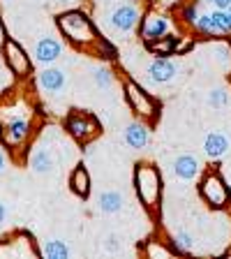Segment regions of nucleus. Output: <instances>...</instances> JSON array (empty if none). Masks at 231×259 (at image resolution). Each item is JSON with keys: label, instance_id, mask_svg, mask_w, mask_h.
<instances>
[{"label": "nucleus", "instance_id": "obj_17", "mask_svg": "<svg viewBox=\"0 0 231 259\" xmlns=\"http://www.w3.org/2000/svg\"><path fill=\"white\" fill-rule=\"evenodd\" d=\"M28 167L35 174H51L56 169V155L51 148H37V151L30 153V160H28Z\"/></svg>", "mask_w": 231, "mask_h": 259}, {"label": "nucleus", "instance_id": "obj_28", "mask_svg": "<svg viewBox=\"0 0 231 259\" xmlns=\"http://www.w3.org/2000/svg\"><path fill=\"white\" fill-rule=\"evenodd\" d=\"M146 254H148V257H155V254H160V257H171V250H164L162 245L151 243V245H148V250H146Z\"/></svg>", "mask_w": 231, "mask_h": 259}, {"label": "nucleus", "instance_id": "obj_2", "mask_svg": "<svg viewBox=\"0 0 231 259\" xmlns=\"http://www.w3.org/2000/svg\"><path fill=\"white\" fill-rule=\"evenodd\" d=\"M134 185H136V194H139L141 204L146 208H155L157 201H160V192H162L157 169L153 164H139L134 174Z\"/></svg>", "mask_w": 231, "mask_h": 259}, {"label": "nucleus", "instance_id": "obj_6", "mask_svg": "<svg viewBox=\"0 0 231 259\" xmlns=\"http://www.w3.org/2000/svg\"><path fill=\"white\" fill-rule=\"evenodd\" d=\"M194 30L204 32V35H229L231 32V23L226 10H215L208 12V14H199L197 23H194Z\"/></svg>", "mask_w": 231, "mask_h": 259}, {"label": "nucleus", "instance_id": "obj_14", "mask_svg": "<svg viewBox=\"0 0 231 259\" xmlns=\"http://www.w3.org/2000/svg\"><path fill=\"white\" fill-rule=\"evenodd\" d=\"M229 148H231V141L224 132H210V135H206L204 151L210 160H222L229 153Z\"/></svg>", "mask_w": 231, "mask_h": 259}, {"label": "nucleus", "instance_id": "obj_15", "mask_svg": "<svg viewBox=\"0 0 231 259\" xmlns=\"http://www.w3.org/2000/svg\"><path fill=\"white\" fill-rule=\"evenodd\" d=\"M28 135H30V123H28L26 118H21V116H12L10 120H7L5 125V141L12 146L21 144V141L28 139Z\"/></svg>", "mask_w": 231, "mask_h": 259}, {"label": "nucleus", "instance_id": "obj_9", "mask_svg": "<svg viewBox=\"0 0 231 259\" xmlns=\"http://www.w3.org/2000/svg\"><path fill=\"white\" fill-rule=\"evenodd\" d=\"M146 74H148V79H151L153 83H157V86L169 83V81L176 79V74H178V63H173L169 56H162V58H155L148 65Z\"/></svg>", "mask_w": 231, "mask_h": 259}, {"label": "nucleus", "instance_id": "obj_20", "mask_svg": "<svg viewBox=\"0 0 231 259\" xmlns=\"http://www.w3.org/2000/svg\"><path fill=\"white\" fill-rule=\"evenodd\" d=\"M70 188H72V192L79 194V197H83V199L90 194V176H88L86 167H76L74 171H72Z\"/></svg>", "mask_w": 231, "mask_h": 259}, {"label": "nucleus", "instance_id": "obj_7", "mask_svg": "<svg viewBox=\"0 0 231 259\" xmlns=\"http://www.w3.org/2000/svg\"><path fill=\"white\" fill-rule=\"evenodd\" d=\"M125 97H127L129 107L134 109L136 113H141L146 118H153V116H155V102H153V97L141 86H136L134 81H125Z\"/></svg>", "mask_w": 231, "mask_h": 259}, {"label": "nucleus", "instance_id": "obj_31", "mask_svg": "<svg viewBox=\"0 0 231 259\" xmlns=\"http://www.w3.org/2000/svg\"><path fill=\"white\" fill-rule=\"evenodd\" d=\"M5 167H7V153L0 148V174L5 171Z\"/></svg>", "mask_w": 231, "mask_h": 259}, {"label": "nucleus", "instance_id": "obj_3", "mask_svg": "<svg viewBox=\"0 0 231 259\" xmlns=\"http://www.w3.org/2000/svg\"><path fill=\"white\" fill-rule=\"evenodd\" d=\"M201 197L206 199V204H210L213 208H224L229 201V188L220 178V174H208L201 181Z\"/></svg>", "mask_w": 231, "mask_h": 259}, {"label": "nucleus", "instance_id": "obj_32", "mask_svg": "<svg viewBox=\"0 0 231 259\" xmlns=\"http://www.w3.org/2000/svg\"><path fill=\"white\" fill-rule=\"evenodd\" d=\"M7 220V208H5V204L0 201V227H3V222Z\"/></svg>", "mask_w": 231, "mask_h": 259}, {"label": "nucleus", "instance_id": "obj_21", "mask_svg": "<svg viewBox=\"0 0 231 259\" xmlns=\"http://www.w3.org/2000/svg\"><path fill=\"white\" fill-rule=\"evenodd\" d=\"M146 49H148L151 54H157V56H171L173 51H178V37L151 39V42H146Z\"/></svg>", "mask_w": 231, "mask_h": 259}, {"label": "nucleus", "instance_id": "obj_8", "mask_svg": "<svg viewBox=\"0 0 231 259\" xmlns=\"http://www.w3.org/2000/svg\"><path fill=\"white\" fill-rule=\"evenodd\" d=\"M65 127L79 141H88L90 137L97 135V120L93 116H88V113H74V116H70V118L65 120Z\"/></svg>", "mask_w": 231, "mask_h": 259}, {"label": "nucleus", "instance_id": "obj_23", "mask_svg": "<svg viewBox=\"0 0 231 259\" xmlns=\"http://www.w3.org/2000/svg\"><path fill=\"white\" fill-rule=\"evenodd\" d=\"M93 81H95L97 88H102V91H109V88L113 86V74L109 67H104V65H95L93 67Z\"/></svg>", "mask_w": 231, "mask_h": 259}, {"label": "nucleus", "instance_id": "obj_33", "mask_svg": "<svg viewBox=\"0 0 231 259\" xmlns=\"http://www.w3.org/2000/svg\"><path fill=\"white\" fill-rule=\"evenodd\" d=\"M0 139H5V127H3V123H0Z\"/></svg>", "mask_w": 231, "mask_h": 259}, {"label": "nucleus", "instance_id": "obj_19", "mask_svg": "<svg viewBox=\"0 0 231 259\" xmlns=\"http://www.w3.org/2000/svg\"><path fill=\"white\" fill-rule=\"evenodd\" d=\"M39 254L47 259H67L72 257V248L60 238H47L39 248Z\"/></svg>", "mask_w": 231, "mask_h": 259}, {"label": "nucleus", "instance_id": "obj_35", "mask_svg": "<svg viewBox=\"0 0 231 259\" xmlns=\"http://www.w3.org/2000/svg\"><path fill=\"white\" fill-rule=\"evenodd\" d=\"M167 3H178V0H167Z\"/></svg>", "mask_w": 231, "mask_h": 259}, {"label": "nucleus", "instance_id": "obj_26", "mask_svg": "<svg viewBox=\"0 0 231 259\" xmlns=\"http://www.w3.org/2000/svg\"><path fill=\"white\" fill-rule=\"evenodd\" d=\"M180 19H183L188 26L194 28V23H197V19H199V10H197V5L194 3H190V5L183 7V12H180Z\"/></svg>", "mask_w": 231, "mask_h": 259}, {"label": "nucleus", "instance_id": "obj_4", "mask_svg": "<svg viewBox=\"0 0 231 259\" xmlns=\"http://www.w3.org/2000/svg\"><path fill=\"white\" fill-rule=\"evenodd\" d=\"M139 21H141V12H139V7L132 5V3L118 5L111 12V16H109V26L116 32H132L139 26Z\"/></svg>", "mask_w": 231, "mask_h": 259}, {"label": "nucleus", "instance_id": "obj_12", "mask_svg": "<svg viewBox=\"0 0 231 259\" xmlns=\"http://www.w3.org/2000/svg\"><path fill=\"white\" fill-rule=\"evenodd\" d=\"M32 54H35V60H37V63L51 65L63 56V47H60V42L54 37H39L37 42H35Z\"/></svg>", "mask_w": 231, "mask_h": 259}, {"label": "nucleus", "instance_id": "obj_1", "mask_svg": "<svg viewBox=\"0 0 231 259\" xmlns=\"http://www.w3.org/2000/svg\"><path fill=\"white\" fill-rule=\"evenodd\" d=\"M58 28L65 37L74 44H95L97 42L95 26H93L90 19L79 10L63 12V14L58 16Z\"/></svg>", "mask_w": 231, "mask_h": 259}, {"label": "nucleus", "instance_id": "obj_18", "mask_svg": "<svg viewBox=\"0 0 231 259\" xmlns=\"http://www.w3.org/2000/svg\"><path fill=\"white\" fill-rule=\"evenodd\" d=\"M148 139H151V135H148V127H146L144 123H129L127 127H125V144H127L129 148L141 151V148L148 146Z\"/></svg>", "mask_w": 231, "mask_h": 259}, {"label": "nucleus", "instance_id": "obj_13", "mask_svg": "<svg viewBox=\"0 0 231 259\" xmlns=\"http://www.w3.org/2000/svg\"><path fill=\"white\" fill-rule=\"evenodd\" d=\"M201 171V162L197 155H190V153H183L173 160V176L180 178V181H194Z\"/></svg>", "mask_w": 231, "mask_h": 259}, {"label": "nucleus", "instance_id": "obj_10", "mask_svg": "<svg viewBox=\"0 0 231 259\" xmlns=\"http://www.w3.org/2000/svg\"><path fill=\"white\" fill-rule=\"evenodd\" d=\"M37 83L47 95H60V93L65 91V86H67V74H65L63 70H58V67H49L47 65V67L39 72Z\"/></svg>", "mask_w": 231, "mask_h": 259}, {"label": "nucleus", "instance_id": "obj_5", "mask_svg": "<svg viewBox=\"0 0 231 259\" xmlns=\"http://www.w3.org/2000/svg\"><path fill=\"white\" fill-rule=\"evenodd\" d=\"M3 58H5L7 70L14 76H26L30 72V60H28L26 51L19 47V42H14V39L3 42Z\"/></svg>", "mask_w": 231, "mask_h": 259}, {"label": "nucleus", "instance_id": "obj_11", "mask_svg": "<svg viewBox=\"0 0 231 259\" xmlns=\"http://www.w3.org/2000/svg\"><path fill=\"white\" fill-rule=\"evenodd\" d=\"M169 30H171V23H169L167 16H162V14H148L144 19V23H141V37H144V42L167 37Z\"/></svg>", "mask_w": 231, "mask_h": 259}, {"label": "nucleus", "instance_id": "obj_29", "mask_svg": "<svg viewBox=\"0 0 231 259\" xmlns=\"http://www.w3.org/2000/svg\"><path fill=\"white\" fill-rule=\"evenodd\" d=\"M208 5H213L215 10H229V5H231V0H206Z\"/></svg>", "mask_w": 231, "mask_h": 259}, {"label": "nucleus", "instance_id": "obj_24", "mask_svg": "<svg viewBox=\"0 0 231 259\" xmlns=\"http://www.w3.org/2000/svg\"><path fill=\"white\" fill-rule=\"evenodd\" d=\"M208 104L213 109H224L226 104H229V95H226L224 88H213V91L208 93Z\"/></svg>", "mask_w": 231, "mask_h": 259}, {"label": "nucleus", "instance_id": "obj_30", "mask_svg": "<svg viewBox=\"0 0 231 259\" xmlns=\"http://www.w3.org/2000/svg\"><path fill=\"white\" fill-rule=\"evenodd\" d=\"M7 72H10V70H5V67L0 65V91L7 86Z\"/></svg>", "mask_w": 231, "mask_h": 259}, {"label": "nucleus", "instance_id": "obj_27", "mask_svg": "<svg viewBox=\"0 0 231 259\" xmlns=\"http://www.w3.org/2000/svg\"><path fill=\"white\" fill-rule=\"evenodd\" d=\"M97 49H100V54L104 56V58H116V47H113L111 42H107V39H97Z\"/></svg>", "mask_w": 231, "mask_h": 259}, {"label": "nucleus", "instance_id": "obj_34", "mask_svg": "<svg viewBox=\"0 0 231 259\" xmlns=\"http://www.w3.org/2000/svg\"><path fill=\"white\" fill-rule=\"evenodd\" d=\"M226 16H229V23H231V5H229V10H226Z\"/></svg>", "mask_w": 231, "mask_h": 259}, {"label": "nucleus", "instance_id": "obj_22", "mask_svg": "<svg viewBox=\"0 0 231 259\" xmlns=\"http://www.w3.org/2000/svg\"><path fill=\"white\" fill-rule=\"evenodd\" d=\"M169 241H171V248L176 254H190L194 250V236L190 232H185V229L176 232Z\"/></svg>", "mask_w": 231, "mask_h": 259}, {"label": "nucleus", "instance_id": "obj_25", "mask_svg": "<svg viewBox=\"0 0 231 259\" xmlns=\"http://www.w3.org/2000/svg\"><path fill=\"white\" fill-rule=\"evenodd\" d=\"M120 250H123V236H118V234H109V236L104 238V252L118 254Z\"/></svg>", "mask_w": 231, "mask_h": 259}, {"label": "nucleus", "instance_id": "obj_16", "mask_svg": "<svg viewBox=\"0 0 231 259\" xmlns=\"http://www.w3.org/2000/svg\"><path fill=\"white\" fill-rule=\"evenodd\" d=\"M97 208L107 213V215H116L125 208V197L118 190H104L97 194Z\"/></svg>", "mask_w": 231, "mask_h": 259}]
</instances>
